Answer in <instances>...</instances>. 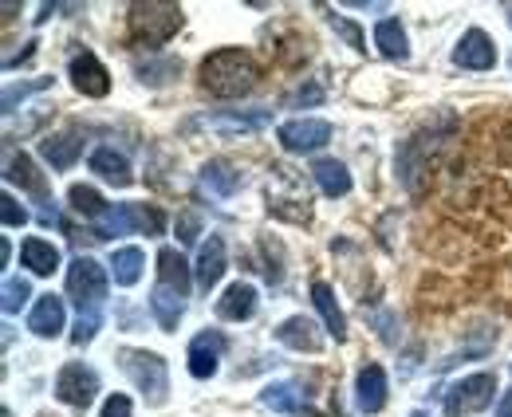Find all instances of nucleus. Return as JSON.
Wrapping results in <instances>:
<instances>
[{"mask_svg":"<svg viewBox=\"0 0 512 417\" xmlns=\"http://www.w3.org/2000/svg\"><path fill=\"white\" fill-rule=\"evenodd\" d=\"M190 264L182 260L178 248H158V284L150 292V311L162 331H178L190 299Z\"/></svg>","mask_w":512,"mask_h":417,"instance_id":"f257e3e1","label":"nucleus"},{"mask_svg":"<svg viewBox=\"0 0 512 417\" xmlns=\"http://www.w3.org/2000/svg\"><path fill=\"white\" fill-rule=\"evenodd\" d=\"M256 79H260V67L241 48H221L201 63V87L213 99H241V95L253 91Z\"/></svg>","mask_w":512,"mask_h":417,"instance_id":"f03ea898","label":"nucleus"},{"mask_svg":"<svg viewBox=\"0 0 512 417\" xmlns=\"http://www.w3.org/2000/svg\"><path fill=\"white\" fill-rule=\"evenodd\" d=\"M453 130H457V119H453V115H442L438 122L422 126L410 142H402V150H398V178L406 181V189H418V185H422V178H426L430 166H434V158L442 154V146L453 138Z\"/></svg>","mask_w":512,"mask_h":417,"instance_id":"7ed1b4c3","label":"nucleus"},{"mask_svg":"<svg viewBox=\"0 0 512 417\" xmlns=\"http://www.w3.org/2000/svg\"><path fill=\"white\" fill-rule=\"evenodd\" d=\"M119 366L130 382L138 386V394H146L150 406H162L170 398V370H166V358L154 355V351H134L123 347L119 351Z\"/></svg>","mask_w":512,"mask_h":417,"instance_id":"20e7f679","label":"nucleus"},{"mask_svg":"<svg viewBox=\"0 0 512 417\" xmlns=\"http://www.w3.org/2000/svg\"><path fill=\"white\" fill-rule=\"evenodd\" d=\"M182 28L178 4H134L130 8V32L142 48H162Z\"/></svg>","mask_w":512,"mask_h":417,"instance_id":"39448f33","label":"nucleus"},{"mask_svg":"<svg viewBox=\"0 0 512 417\" xmlns=\"http://www.w3.org/2000/svg\"><path fill=\"white\" fill-rule=\"evenodd\" d=\"M497 398V374L493 370H477V374H465L457 378L446 390V417H469L489 410Z\"/></svg>","mask_w":512,"mask_h":417,"instance_id":"423d86ee","label":"nucleus"},{"mask_svg":"<svg viewBox=\"0 0 512 417\" xmlns=\"http://www.w3.org/2000/svg\"><path fill=\"white\" fill-rule=\"evenodd\" d=\"M67 296L75 299L79 315H99L107 299V272L91 256H75L67 268Z\"/></svg>","mask_w":512,"mask_h":417,"instance_id":"0eeeda50","label":"nucleus"},{"mask_svg":"<svg viewBox=\"0 0 512 417\" xmlns=\"http://www.w3.org/2000/svg\"><path fill=\"white\" fill-rule=\"evenodd\" d=\"M162 225H166V217L158 213V209H146V205H115V209H107L103 217H99V225H95V237H127V233H162Z\"/></svg>","mask_w":512,"mask_h":417,"instance_id":"6e6552de","label":"nucleus"},{"mask_svg":"<svg viewBox=\"0 0 512 417\" xmlns=\"http://www.w3.org/2000/svg\"><path fill=\"white\" fill-rule=\"evenodd\" d=\"M99 394V374L83 362H67L64 370L56 374V398L71 406V410H87Z\"/></svg>","mask_w":512,"mask_h":417,"instance_id":"1a4fd4ad","label":"nucleus"},{"mask_svg":"<svg viewBox=\"0 0 512 417\" xmlns=\"http://www.w3.org/2000/svg\"><path fill=\"white\" fill-rule=\"evenodd\" d=\"M4 178L12 181V185H20V189H28V193L44 205V221H48V225H60L56 201H52L48 185H44V178L36 174V166H32V158H28V154H8V162H4Z\"/></svg>","mask_w":512,"mask_h":417,"instance_id":"9d476101","label":"nucleus"},{"mask_svg":"<svg viewBox=\"0 0 512 417\" xmlns=\"http://www.w3.org/2000/svg\"><path fill=\"white\" fill-rule=\"evenodd\" d=\"M280 146L288 150V154H312V150H320L331 142V122L323 119H292L280 126Z\"/></svg>","mask_w":512,"mask_h":417,"instance_id":"9b49d317","label":"nucleus"},{"mask_svg":"<svg viewBox=\"0 0 512 417\" xmlns=\"http://www.w3.org/2000/svg\"><path fill=\"white\" fill-rule=\"evenodd\" d=\"M67 75H71L75 91L87 95V99H103V95H111V75H107V67L99 63L95 52H75L71 63H67Z\"/></svg>","mask_w":512,"mask_h":417,"instance_id":"f8f14e48","label":"nucleus"},{"mask_svg":"<svg viewBox=\"0 0 512 417\" xmlns=\"http://www.w3.org/2000/svg\"><path fill=\"white\" fill-rule=\"evenodd\" d=\"M453 63L465 67V71H489V67L497 63V44H493V36L481 32V28H469V32L457 40V48H453Z\"/></svg>","mask_w":512,"mask_h":417,"instance_id":"ddd939ff","label":"nucleus"},{"mask_svg":"<svg viewBox=\"0 0 512 417\" xmlns=\"http://www.w3.org/2000/svg\"><path fill=\"white\" fill-rule=\"evenodd\" d=\"M221 355H225V335L221 331H201L193 335L190 351H186V362H190V374L193 378H213L217 366H221Z\"/></svg>","mask_w":512,"mask_h":417,"instance_id":"4468645a","label":"nucleus"},{"mask_svg":"<svg viewBox=\"0 0 512 417\" xmlns=\"http://www.w3.org/2000/svg\"><path fill=\"white\" fill-rule=\"evenodd\" d=\"M83 154V130H60V134H48L40 142V158L52 166V170H71Z\"/></svg>","mask_w":512,"mask_h":417,"instance_id":"2eb2a0df","label":"nucleus"},{"mask_svg":"<svg viewBox=\"0 0 512 417\" xmlns=\"http://www.w3.org/2000/svg\"><path fill=\"white\" fill-rule=\"evenodd\" d=\"M355 402L363 414H379L386 406V370L379 362H367L355 374Z\"/></svg>","mask_w":512,"mask_h":417,"instance_id":"dca6fc26","label":"nucleus"},{"mask_svg":"<svg viewBox=\"0 0 512 417\" xmlns=\"http://www.w3.org/2000/svg\"><path fill=\"white\" fill-rule=\"evenodd\" d=\"M64 323H67L64 299L52 296V292L36 299V307H32V315H28V331H32V335H40V339H56V335L64 331Z\"/></svg>","mask_w":512,"mask_h":417,"instance_id":"f3484780","label":"nucleus"},{"mask_svg":"<svg viewBox=\"0 0 512 417\" xmlns=\"http://www.w3.org/2000/svg\"><path fill=\"white\" fill-rule=\"evenodd\" d=\"M276 339H280L284 347H292V351H308V355H316V351L323 347L320 327H316L308 315H292V319H284V323L276 327Z\"/></svg>","mask_w":512,"mask_h":417,"instance_id":"a211bd4d","label":"nucleus"},{"mask_svg":"<svg viewBox=\"0 0 512 417\" xmlns=\"http://www.w3.org/2000/svg\"><path fill=\"white\" fill-rule=\"evenodd\" d=\"M217 315L225 319V323H245V319H253L256 315V288L253 284H229L225 288V296L217 299Z\"/></svg>","mask_w":512,"mask_h":417,"instance_id":"6ab92c4d","label":"nucleus"},{"mask_svg":"<svg viewBox=\"0 0 512 417\" xmlns=\"http://www.w3.org/2000/svg\"><path fill=\"white\" fill-rule=\"evenodd\" d=\"M221 276H225V240L209 237L197 252V288L209 292L221 284Z\"/></svg>","mask_w":512,"mask_h":417,"instance_id":"aec40b11","label":"nucleus"},{"mask_svg":"<svg viewBox=\"0 0 512 417\" xmlns=\"http://www.w3.org/2000/svg\"><path fill=\"white\" fill-rule=\"evenodd\" d=\"M201 181H205L209 193H217V197H233V193L245 185V174H241L229 158H213V162L201 166Z\"/></svg>","mask_w":512,"mask_h":417,"instance_id":"412c9836","label":"nucleus"},{"mask_svg":"<svg viewBox=\"0 0 512 417\" xmlns=\"http://www.w3.org/2000/svg\"><path fill=\"white\" fill-rule=\"evenodd\" d=\"M20 260H24V268L36 272V276H52V272L60 268V248H56L52 240L28 237L20 244Z\"/></svg>","mask_w":512,"mask_h":417,"instance_id":"4be33fe9","label":"nucleus"},{"mask_svg":"<svg viewBox=\"0 0 512 417\" xmlns=\"http://www.w3.org/2000/svg\"><path fill=\"white\" fill-rule=\"evenodd\" d=\"M91 174H99L103 181H111V185H130L134 174H130V162L115 150V146H99L95 154H91Z\"/></svg>","mask_w":512,"mask_h":417,"instance_id":"5701e85b","label":"nucleus"},{"mask_svg":"<svg viewBox=\"0 0 512 417\" xmlns=\"http://www.w3.org/2000/svg\"><path fill=\"white\" fill-rule=\"evenodd\" d=\"M312 303H316V311L323 315V327L335 335V343H343V339H347V319H343V311H339V303H335L331 284L316 280V284H312Z\"/></svg>","mask_w":512,"mask_h":417,"instance_id":"b1692460","label":"nucleus"},{"mask_svg":"<svg viewBox=\"0 0 512 417\" xmlns=\"http://www.w3.org/2000/svg\"><path fill=\"white\" fill-rule=\"evenodd\" d=\"M312 178H316V185L323 189V197H347V193H351V174H347V166L335 162V158H320V162L312 166Z\"/></svg>","mask_w":512,"mask_h":417,"instance_id":"393cba45","label":"nucleus"},{"mask_svg":"<svg viewBox=\"0 0 512 417\" xmlns=\"http://www.w3.org/2000/svg\"><path fill=\"white\" fill-rule=\"evenodd\" d=\"M375 48L394 63L410 60V44H406V32H402L398 20H379V24H375Z\"/></svg>","mask_w":512,"mask_h":417,"instance_id":"a878e982","label":"nucleus"},{"mask_svg":"<svg viewBox=\"0 0 512 417\" xmlns=\"http://www.w3.org/2000/svg\"><path fill=\"white\" fill-rule=\"evenodd\" d=\"M142 268H146V256H142V248H119L115 256H111V276H115V284H123V288H134L138 280H142Z\"/></svg>","mask_w":512,"mask_h":417,"instance_id":"bb28decb","label":"nucleus"},{"mask_svg":"<svg viewBox=\"0 0 512 417\" xmlns=\"http://www.w3.org/2000/svg\"><path fill=\"white\" fill-rule=\"evenodd\" d=\"M260 402H264L268 410H276V414H296L308 398L300 394V386H296V382H272V386H264Z\"/></svg>","mask_w":512,"mask_h":417,"instance_id":"cd10ccee","label":"nucleus"},{"mask_svg":"<svg viewBox=\"0 0 512 417\" xmlns=\"http://www.w3.org/2000/svg\"><path fill=\"white\" fill-rule=\"evenodd\" d=\"M268 111H253V115H217V119H205V126L221 130V134H256L268 126Z\"/></svg>","mask_w":512,"mask_h":417,"instance_id":"c85d7f7f","label":"nucleus"},{"mask_svg":"<svg viewBox=\"0 0 512 417\" xmlns=\"http://www.w3.org/2000/svg\"><path fill=\"white\" fill-rule=\"evenodd\" d=\"M67 201H71V209H75V213L95 217V221L107 213V201H103V197H99L91 185H71V189H67Z\"/></svg>","mask_w":512,"mask_h":417,"instance_id":"c756f323","label":"nucleus"},{"mask_svg":"<svg viewBox=\"0 0 512 417\" xmlns=\"http://www.w3.org/2000/svg\"><path fill=\"white\" fill-rule=\"evenodd\" d=\"M48 87H52V79H28V83L4 87V115H16V107H20L24 99H32V95H40V91H48Z\"/></svg>","mask_w":512,"mask_h":417,"instance_id":"7c9ffc66","label":"nucleus"},{"mask_svg":"<svg viewBox=\"0 0 512 417\" xmlns=\"http://www.w3.org/2000/svg\"><path fill=\"white\" fill-rule=\"evenodd\" d=\"M134 71H138L142 83H154V87H158V83H170V79L182 71V63L178 60H146V63H138Z\"/></svg>","mask_w":512,"mask_h":417,"instance_id":"2f4dec72","label":"nucleus"},{"mask_svg":"<svg viewBox=\"0 0 512 417\" xmlns=\"http://www.w3.org/2000/svg\"><path fill=\"white\" fill-rule=\"evenodd\" d=\"M28 299H32V284H28V280H20V276H8V280H4V299H0L4 315H16Z\"/></svg>","mask_w":512,"mask_h":417,"instance_id":"473e14b6","label":"nucleus"},{"mask_svg":"<svg viewBox=\"0 0 512 417\" xmlns=\"http://www.w3.org/2000/svg\"><path fill=\"white\" fill-rule=\"evenodd\" d=\"M0 221H4L8 229H20V225H28V209H24L12 193H4V197H0Z\"/></svg>","mask_w":512,"mask_h":417,"instance_id":"72a5a7b5","label":"nucleus"},{"mask_svg":"<svg viewBox=\"0 0 512 417\" xmlns=\"http://www.w3.org/2000/svg\"><path fill=\"white\" fill-rule=\"evenodd\" d=\"M331 28H335V32H339V36H343V40H347L355 52H367V36H363V32H359V28H355L347 16H331Z\"/></svg>","mask_w":512,"mask_h":417,"instance_id":"f704fd0d","label":"nucleus"},{"mask_svg":"<svg viewBox=\"0 0 512 417\" xmlns=\"http://www.w3.org/2000/svg\"><path fill=\"white\" fill-rule=\"evenodd\" d=\"M95 331H99V315H79V323H75V335H71V343H91L95 339Z\"/></svg>","mask_w":512,"mask_h":417,"instance_id":"c9c22d12","label":"nucleus"},{"mask_svg":"<svg viewBox=\"0 0 512 417\" xmlns=\"http://www.w3.org/2000/svg\"><path fill=\"white\" fill-rule=\"evenodd\" d=\"M134 414V406H130L127 394H111L107 402H103V414L99 417H130Z\"/></svg>","mask_w":512,"mask_h":417,"instance_id":"e433bc0d","label":"nucleus"},{"mask_svg":"<svg viewBox=\"0 0 512 417\" xmlns=\"http://www.w3.org/2000/svg\"><path fill=\"white\" fill-rule=\"evenodd\" d=\"M320 99H323V87L308 83V87H300V91H292V95H288V107H300V103H320Z\"/></svg>","mask_w":512,"mask_h":417,"instance_id":"4c0bfd02","label":"nucleus"},{"mask_svg":"<svg viewBox=\"0 0 512 417\" xmlns=\"http://www.w3.org/2000/svg\"><path fill=\"white\" fill-rule=\"evenodd\" d=\"M197 233H201V221H197L193 213H186V217L178 221V240H182V244H193V240H197Z\"/></svg>","mask_w":512,"mask_h":417,"instance_id":"58836bf2","label":"nucleus"},{"mask_svg":"<svg viewBox=\"0 0 512 417\" xmlns=\"http://www.w3.org/2000/svg\"><path fill=\"white\" fill-rule=\"evenodd\" d=\"M497 417H512V390L497 402Z\"/></svg>","mask_w":512,"mask_h":417,"instance_id":"ea45409f","label":"nucleus"},{"mask_svg":"<svg viewBox=\"0 0 512 417\" xmlns=\"http://www.w3.org/2000/svg\"><path fill=\"white\" fill-rule=\"evenodd\" d=\"M410 417H430V414H422V410H414V414H410Z\"/></svg>","mask_w":512,"mask_h":417,"instance_id":"a19ab883","label":"nucleus"},{"mask_svg":"<svg viewBox=\"0 0 512 417\" xmlns=\"http://www.w3.org/2000/svg\"><path fill=\"white\" fill-rule=\"evenodd\" d=\"M509 24H512V4H509Z\"/></svg>","mask_w":512,"mask_h":417,"instance_id":"79ce46f5","label":"nucleus"},{"mask_svg":"<svg viewBox=\"0 0 512 417\" xmlns=\"http://www.w3.org/2000/svg\"><path fill=\"white\" fill-rule=\"evenodd\" d=\"M312 417H316V414H312Z\"/></svg>","mask_w":512,"mask_h":417,"instance_id":"37998d69","label":"nucleus"}]
</instances>
